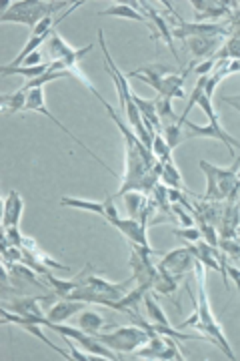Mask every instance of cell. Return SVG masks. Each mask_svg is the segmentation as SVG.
I'll return each instance as SVG.
<instances>
[{
	"label": "cell",
	"mask_w": 240,
	"mask_h": 361,
	"mask_svg": "<svg viewBox=\"0 0 240 361\" xmlns=\"http://www.w3.org/2000/svg\"><path fill=\"white\" fill-rule=\"evenodd\" d=\"M194 277H196V295H198V303H196V313L190 315L187 322H182L177 325L178 329H184V327H194L203 334L208 341H213L216 348L220 349L228 360H236L232 348L228 345L227 337L222 334L220 325L215 319L210 305H208V297H206V287H204V265L201 261H194Z\"/></svg>",
	"instance_id": "cell-1"
},
{
	"label": "cell",
	"mask_w": 240,
	"mask_h": 361,
	"mask_svg": "<svg viewBox=\"0 0 240 361\" xmlns=\"http://www.w3.org/2000/svg\"><path fill=\"white\" fill-rule=\"evenodd\" d=\"M90 263L84 267L82 273H78L75 279L78 287L68 295V299H78L84 303H96V305H104V307H113L116 301H120L122 297L130 291V287L137 283L134 275L122 281V283H113L106 281L101 275L90 273Z\"/></svg>",
	"instance_id": "cell-2"
},
{
	"label": "cell",
	"mask_w": 240,
	"mask_h": 361,
	"mask_svg": "<svg viewBox=\"0 0 240 361\" xmlns=\"http://www.w3.org/2000/svg\"><path fill=\"white\" fill-rule=\"evenodd\" d=\"M99 44L102 49V56H104V68L106 73L113 77L114 85H116V90H118V101H120V111L122 115L127 116V123L134 129V133L139 135V139L149 149L152 151V141H154V135L149 133V129L144 127V121L140 116L139 109H137V103H134V92L128 85V78L122 75V71L116 66V63L113 61L110 52H108V47H106V39H104V30H99Z\"/></svg>",
	"instance_id": "cell-3"
},
{
	"label": "cell",
	"mask_w": 240,
	"mask_h": 361,
	"mask_svg": "<svg viewBox=\"0 0 240 361\" xmlns=\"http://www.w3.org/2000/svg\"><path fill=\"white\" fill-rule=\"evenodd\" d=\"M198 167H201L204 177H206V191L203 195H198L196 199L222 203V201L230 199V195L240 191V159H234V165L230 169L216 167V165L204 161V159L198 163Z\"/></svg>",
	"instance_id": "cell-4"
},
{
	"label": "cell",
	"mask_w": 240,
	"mask_h": 361,
	"mask_svg": "<svg viewBox=\"0 0 240 361\" xmlns=\"http://www.w3.org/2000/svg\"><path fill=\"white\" fill-rule=\"evenodd\" d=\"M66 4L68 2H64V0H56V2H44V0L6 2L4 11L0 14V23H16V25H26L34 28L40 20L63 11Z\"/></svg>",
	"instance_id": "cell-5"
},
{
	"label": "cell",
	"mask_w": 240,
	"mask_h": 361,
	"mask_svg": "<svg viewBox=\"0 0 240 361\" xmlns=\"http://www.w3.org/2000/svg\"><path fill=\"white\" fill-rule=\"evenodd\" d=\"M94 337L116 353H134L151 339L149 331L139 325L118 327L114 331H99V334H94Z\"/></svg>",
	"instance_id": "cell-6"
},
{
	"label": "cell",
	"mask_w": 240,
	"mask_h": 361,
	"mask_svg": "<svg viewBox=\"0 0 240 361\" xmlns=\"http://www.w3.org/2000/svg\"><path fill=\"white\" fill-rule=\"evenodd\" d=\"M175 341H177V339H172V337L156 334V336H152L142 348H139L134 351V357H132V360H187V357L182 355V351L177 348Z\"/></svg>",
	"instance_id": "cell-7"
},
{
	"label": "cell",
	"mask_w": 240,
	"mask_h": 361,
	"mask_svg": "<svg viewBox=\"0 0 240 361\" xmlns=\"http://www.w3.org/2000/svg\"><path fill=\"white\" fill-rule=\"evenodd\" d=\"M144 307H146V313H149V322L154 327V331L156 334H160V336H168L172 337V339H177V341H194V339H206V337L201 334V336H192V334H182L178 327H172L170 322H168V317L165 315V311L163 307L154 301V297L149 291L146 295H144Z\"/></svg>",
	"instance_id": "cell-8"
},
{
	"label": "cell",
	"mask_w": 240,
	"mask_h": 361,
	"mask_svg": "<svg viewBox=\"0 0 240 361\" xmlns=\"http://www.w3.org/2000/svg\"><path fill=\"white\" fill-rule=\"evenodd\" d=\"M94 49L92 44H87L84 49H75V47H70L66 40L58 35V32H54L52 35V39L46 42V54H49V59H51V63H64L68 71H72L78 66L80 63V59Z\"/></svg>",
	"instance_id": "cell-9"
},
{
	"label": "cell",
	"mask_w": 240,
	"mask_h": 361,
	"mask_svg": "<svg viewBox=\"0 0 240 361\" xmlns=\"http://www.w3.org/2000/svg\"><path fill=\"white\" fill-rule=\"evenodd\" d=\"M180 127L184 129V141H187V139H215V141L225 142L230 159H236L234 149H240V141H236V139L225 129H215V127H210V125L201 127V125H194V123H190V121H184Z\"/></svg>",
	"instance_id": "cell-10"
},
{
	"label": "cell",
	"mask_w": 240,
	"mask_h": 361,
	"mask_svg": "<svg viewBox=\"0 0 240 361\" xmlns=\"http://www.w3.org/2000/svg\"><path fill=\"white\" fill-rule=\"evenodd\" d=\"M190 4L196 13V23H220L218 18L230 16L232 11L239 6V2H225V0H192Z\"/></svg>",
	"instance_id": "cell-11"
},
{
	"label": "cell",
	"mask_w": 240,
	"mask_h": 361,
	"mask_svg": "<svg viewBox=\"0 0 240 361\" xmlns=\"http://www.w3.org/2000/svg\"><path fill=\"white\" fill-rule=\"evenodd\" d=\"M194 261L196 259L192 257V253L189 251V247H180V249H175V251H168L163 255V261L158 263L163 269H166L168 273H172L178 279H187L190 273L194 271Z\"/></svg>",
	"instance_id": "cell-12"
},
{
	"label": "cell",
	"mask_w": 240,
	"mask_h": 361,
	"mask_svg": "<svg viewBox=\"0 0 240 361\" xmlns=\"http://www.w3.org/2000/svg\"><path fill=\"white\" fill-rule=\"evenodd\" d=\"M225 42H227V37H196V39L182 40V44L190 52L194 65L213 59Z\"/></svg>",
	"instance_id": "cell-13"
},
{
	"label": "cell",
	"mask_w": 240,
	"mask_h": 361,
	"mask_svg": "<svg viewBox=\"0 0 240 361\" xmlns=\"http://www.w3.org/2000/svg\"><path fill=\"white\" fill-rule=\"evenodd\" d=\"M108 223L113 225L114 229H118V231L122 233L132 245H139L142 247V249H146V251H152V253H154V249H152L151 243H149L146 227H144L140 221L132 219V217H130V219H122V217L116 213V215H113V217L108 219Z\"/></svg>",
	"instance_id": "cell-14"
},
{
	"label": "cell",
	"mask_w": 240,
	"mask_h": 361,
	"mask_svg": "<svg viewBox=\"0 0 240 361\" xmlns=\"http://www.w3.org/2000/svg\"><path fill=\"white\" fill-rule=\"evenodd\" d=\"M2 323H4V325H6V323H14V325L23 327V329H25V331H28L30 336L38 337V339H40L42 343H46V345H49L51 349H54V351H56L58 355H63L64 360H72L70 351L66 353L63 348H58V345H56L54 341H51L49 337L42 334V329H40L42 325H40V323L32 322V319H26V317L18 315V313H11V310H6V307H2Z\"/></svg>",
	"instance_id": "cell-15"
},
{
	"label": "cell",
	"mask_w": 240,
	"mask_h": 361,
	"mask_svg": "<svg viewBox=\"0 0 240 361\" xmlns=\"http://www.w3.org/2000/svg\"><path fill=\"white\" fill-rule=\"evenodd\" d=\"M56 297V293H44V295H26L23 299H14L11 303H4L2 307H6V310L14 311V313H18V315H23L26 319H32V322H37L40 317H44V311L40 307V301H46V303H51L52 299Z\"/></svg>",
	"instance_id": "cell-16"
},
{
	"label": "cell",
	"mask_w": 240,
	"mask_h": 361,
	"mask_svg": "<svg viewBox=\"0 0 240 361\" xmlns=\"http://www.w3.org/2000/svg\"><path fill=\"white\" fill-rule=\"evenodd\" d=\"M87 305H89V303H84V301L64 297V299H58L56 303H52L51 310L46 311V317L54 323H64L68 322L72 315L80 313V310H84Z\"/></svg>",
	"instance_id": "cell-17"
},
{
	"label": "cell",
	"mask_w": 240,
	"mask_h": 361,
	"mask_svg": "<svg viewBox=\"0 0 240 361\" xmlns=\"http://www.w3.org/2000/svg\"><path fill=\"white\" fill-rule=\"evenodd\" d=\"M23 197L16 191H11L8 197L4 199V215H2V229H11V227H18L20 217H23Z\"/></svg>",
	"instance_id": "cell-18"
},
{
	"label": "cell",
	"mask_w": 240,
	"mask_h": 361,
	"mask_svg": "<svg viewBox=\"0 0 240 361\" xmlns=\"http://www.w3.org/2000/svg\"><path fill=\"white\" fill-rule=\"evenodd\" d=\"M160 165H163L160 179H163V183H165L168 189H178V191H184L189 197H198L196 193H190L189 189H187V185H184V180H182V175H180V171L177 169V165H175V161H172V159H168V161H160Z\"/></svg>",
	"instance_id": "cell-19"
},
{
	"label": "cell",
	"mask_w": 240,
	"mask_h": 361,
	"mask_svg": "<svg viewBox=\"0 0 240 361\" xmlns=\"http://www.w3.org/2000/svg\"><path fill=\"white\" fill-rule=\"evenodd\" d=\"M178 277H175L172 273H168L166 269H163L160 265H158V271H156V277H154V283H152V291H156V293H163V295L170 297L175 303H177V299H175V293L178 291ZM178 307V305H177Z\"/></svg>",
	"instance_id": "cell-20"
},
{
	"label": "cell",
	"mask_w": 240,
	"mask_h": 361,
	"mask_svg": "<svg viewBox=\"0 0 240 361\" xmlns=\"http://www.w3.org/2000/svg\"><path fill=\"white\" fill-rule=\"evenodd\" d=\"M99 16H118V18H130V20H137V23H142L151 28V23L144 14H140L130 2H116L113 6L104 8L99 13Z\"/></svg>",
	"instance_id": "cell-21"
},
{
	"label": "cell",
	"mask_w": 240,
	"mask_h": 361,
	"mask_svg": "<svg viewBox=\"0 0 240 361\" xmlns=\"http://www.w3.org/2000/svg\"><path fill=\"white\" fill-rule=\"evenodd\" d=\"M178 68H172V66H166V65H144L139 66L137 71H132V73H128V77L130 78H139L142 82H146V85H151L154 80H158V78L166 77V75H172V73H177Z\"/></svg>",
	"instance_id": "cell-22"
},
{
	"label": "cell",
	"mask_w": 240,
	"mask_h": 361,
	"mask_svg": "<svg viewBox=\"0 0 240 361\" xmlns=\"http://www.w3.org/2000/svg\"><path fill=\"white\" fill-rule=\"evenodd\" d=\"M61 205L63 207H72V209H82V211H90V213H96L104 217L106 213V203L102 201H89V199H78V197H63L61 199Z\"/></svg>",
	"instance_id": "cell-23"
},
{
	"label": "cell",
	"mask_w": 240,
	"mask_h": 361,
	"mask_svg": "<svg viewBox=\"0 0 240 361\" xmlns=\"http://www.w3.org/2000/svg\"><path fill=\"white\" fill-rule=\"evenodd\" d=\"M104 325H106L104 317L99 315L96 311H84V313H80V317H78V322H76V327H80L82 331H87L90 336L102 331Z\"/></svg>",
	"instance_id": "cell-24"
},
{
	"label": "cell",
	"mask_w": 240,
	"mask_h": 361,
	"mask_svg": "<svg viewBox=\"0 0 240 361\" xmlns=\"http://www.w3.org/2000/svg\"><path fill=\"white\" fill-rule=\"evenodd\" d=\"M156 113H158V118L165 125H172V123H178L177 115L172 111V101L166 99V97H156Z\"/></svg>",
	"instance_id": "cell-25"
},
{
	"label": "cell",
	"mask_w": 240,
	"mask_h": 361,
	"mask_svg": "<svg viewBox=\"0 0 240 361\" xmlns=\"http://www.w3.org/2000/svg\"><path fill=\"white\" fill-rule=\"evenodd\" d=\"M163 130H165V141L168 142V147H170V149H177L178 145L184 141V129H182L178 123L165 125Z\"/></svg>",
	"instance_id": "cell-26"
},
{
	"label": "cell",
	"mask_w": 240,
	"mask_h": 361,
	"mask_svg": "<svg viewBox=\"0 0 240 361\" xmlns=\"http://www.w3.org/2000/svg\"><path fill=\"white\" fill-rule=\"evenodd\" d=\"M218 249L225 253V255H230L232 259L240 257V239H220L218 241Z\"/></svg>",
	"instance_id": "cell-27"
},
{
	"label": "cell",
	"mask_w": 240,
	"mask_h": 361,
	"mask_svg": "<svg viewBox=\"0 0 240 361\" xmlns=\"http://www.w3.org/2000/svg\"><path fill=\"white\" fill-rule=\"evenodd\" d=\"M64 341H66V345L70 349V355H72V360L76 361H96L101 360L99 355H94V353H87V351H80V349L75 345V339H70V337H64Z\"/></svg>",
	"instance_id": "cell-28"
},
{
	"label": "cell",
	"mask_w": 240,
	"mask_h": 361,
	"mask_svg": "<svg viewBox=\"0 0 240 361\" xmlns=\"http://www.w3.org/2000/svg\"><path fill=\"white\" fill-rule=\"evenodd\" d=\"M227 26H228V37H236V39H240V2H239V6L232 11V14L228 16Z\"/></svg>",
	"instance_id": "cell-29"
},
{
	"label": "cell",
	"mask_w": 240,
	"mask_h": 361,
	"mask_svg": "<svg viewBox=\"0 0 240 361\" xmlns=\"http://www.w3.org/2000/svg\"><path fill=\"white\" fill-rule=\"evenodd\" d=\"M172 235H177L180 239H187L189 243H196V241H201V229L198 227H184V229H175Z\"/></svg>",
	"instance_id": "cell-30"
},
{
	"label": "cell",
	"mask_w": 240,
	"mask_h": 361,
	"mask_svg": "<svg viewBox=\"0 0 240 361\" xmlns=\"http://www.w3.org/2000/svg\"><path fill=\"white\" fill-rule=\"evenodd\" d=\"M220 101H222V103L230 104L232 109H236V111L240 113V97H230V94H227V97H225V94H222V99H220Z\"/></svg>",
	"instance_id": "cell-31"
},
{
	"label": "cell",
	"mask_w": 240,
	"mask_h": 361,
	"mask_svg": "<svg viewBox=\"0 0 240 361\" xmlns=\"http://www.w3.org/2000/svg\"><path fill=\"white\" fill-rule=\"evenodd\" d=\"M38 65H42V63H40V52H34V54H30V56H28L20 66H38Z\"/></svg>",
	"instance_id": "cell-32"
}]
</instances>
